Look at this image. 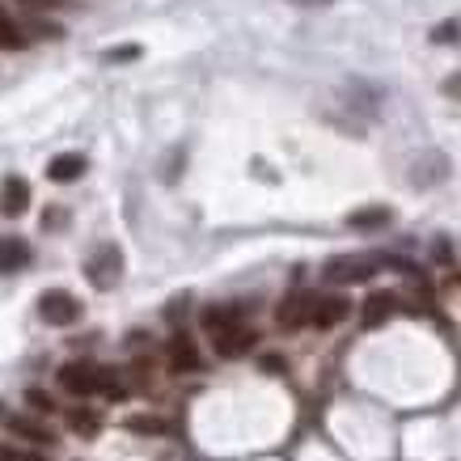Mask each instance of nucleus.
Listing matches in <instances>:
<instances>
[{"instance_id":"nucleus-1","label":"nucleus","mask_w":461,"mask_h":461,"mask_svg":"<svg viewBox=\"0 0 461 461\" xmlns=\"http://www.w3.org/2000/svg\"><path fill=\"white\" fill-rule=\"evenodd\" d=\"M377 275V258H368V254H334L327 258V267H322V280L334 284V288H343V284H368Z\"/></svg>"},{"instance_id":"nucleus-2","label":"nucleus","mask_w":461,"mask_h":461,"mask_svg":"<svg viewBox=\"0 0 461 461\" xmlns=\"http://www.w3.org/2000/svg\"><path fill=\"white\" fill-rule=\"evenodd\" d=\"M85 275H89V284L102 292H111L123 280V250H119L115 242H102L89 258H85Z\"/></svg>"},{"instance_id":"nucleus-3","label":"nucleus","mask_w":461,"mask_h":461,"mask_svg":"<svg viewBox=\"0 0 461 461\" xmlns=\"http://www.w3.org/2000/svg\"><path fill=\"white\" fill-rule=\"evenodd\" d=\"M39 318L47 322V327H73L81 318V301L73 296V292L64 288H51L39 296Z\"/></svg>"},{"instance_id":"nucleus-4","label":"nucleus","mask_w":461,"mask_h":461,"mask_svg":"<svg viewBox=\"0 0 461 461\" xmlns=\"http://www.w3.org/2000/svg\"><path fill=\"white\" fill-rule=\"evenodd\" d=\"M97 381H102V368L94 360H68L59 368V385L68 394H97Z\"/></svg>"},{"instance_id":"nucleus-5","label":"nucleus","mask_w":461,"mask_h":461,"mask_svg":"<svg viewBox=\"0 0 461 461\" xmlns=\"http://www.w3.org/2000/svg\"><path fill=\"white\" fill-rule=\"evenodd\" d=\"M444 178H449V157L436 153V149H427L423 157L411 161V187H441Z\"/></svg>"},{"instance_id":"nucleus-6","label":"nucleus","mask_w":461,"mask_h":461,"mask_svg":"<svg viewBox=\"0 0 461 461\" xmlns=\"http://www.w3.org/2000/svg\"><path fill=\"white\" fill-rule=\"evenodd\" d=\"M347 313H351V301H347V296H313V309H309V327L330 330V327H339Z\"/></svg>"},{"instance_id":"nucleus-7","label":"nucleus","mask_w":461,"mask_h":461,"mask_svg":"<svg viewBox=\"0 0 461 461\" xmlns=\"http://www.w3.org/2000/svg\"><path fill=\"white\" fill-rule=\"evenodd\" d=\"M254 343H258V334H254L250 327H233V330H220V334H211V347H216V356H225V360H237V356H246Z\"/></svg>"},{"instance_id":"nucleus-8","label":"nucleus","mask_w":461,"mask_h":461,"mask_svg":"<svg viewBox=\"0 0 461 461\" xmlns=\"http://www.w3.org/2000/svg\"><path fill=\"white\" fill-rule=\"evenodd\" d=\"M26 208H30V182L18 178V173H9L0 182V216H21Z\"/></svg>"},{"instance_id":"nucleus-9","label":"nucleus","mask_w":461,"mask_h":461,"mask_svg":"<svg viewBox=\"0 0 461 461\" xmlns=\"http://www.w3.org/2000/svg\"><path fill=\"white\" fill-rule=\"evenodd\" d=\"M309 309H313V292H292V296H284L275 322H280L284 330H301L309 322Z\"/></svg>"},{"instance_id":"nucleus-10","label":"nucleus","mask_w":461,"mask_h":461,"mask_svg":"<svg viewBox=\"0 0 461 461\" xmlns=\"http://www.w3.org/2000/svg\"><path fill=\"white\" fill-rule=\"evenodd\" d=\"M85 170H89V161L81 153H59L47 161V178H51V182H77Z\"/></svg>"},{"instance_id":"nucleus-11","label":"nucleus","mask_w":461,"mask_h":461,"mask_svg":"<svg viewBox=\"0 0 461 461\" xmlns=\"http://www.w3.org/2000/svg\"><path fill=\"white\" fill-rule=\"evenodd\" d=\"M199 365H204V360H199V347H195L187 334H173L170 339V368L173 373H195Z\"/></svg>"},{"instance_id":"nucleus-12","label":"nucleus","mask_w":461,"mask_h":461,"mask_svg":"<svg viewBox=\"0 0 461 461\" xmlns=\"http://www.w3.org/2000/svg\"><path fill=\"white\" fill-rule=\"evenodd\" d=\"M242 313H246L242 305H208L204 309V330L208 334H220V330L242 327Z\"/></svg>"},{"instance_id":"nucleus-13","label":"nucleus","mask_w":461,"mask_h":461,"mask_svg":"<svg viewBox=\"0 0 461 461\" xmlns=\"http://www.w3.org/2000/svg\"><path fill=\"white\" fill-rule=\"evenodd\" d=\"M30 263V246L21 237H0V275H13Z\"/></svg>"},{"instance_id":"nucleus-14","label":"nucleus","mask_w":461,"mask_h":461,"mask_svg":"<svg viewBox=\"0 0 461 461\" xmlns=\"http://www.w3.org/2000/svg\"><path fill=\"white\" fill-rule=\"evenodd\" d=\"M9 432L21 436V441H35V444H56V432H51L47 423L30 419V415H13V419H9Z\"/></svg>"},{"instance_id":"nucleus-15","label":"nucleus","mask_w":461,"mask_h":461,"mask_svg":"<svg viewBox=\"0 0 461 461\" xmlns=\"http://www.w3.org/2000/svg\"><path fill=\"white\" fill-rule=\"evenodd\" d=\"M389 220H394V211H389V208H360V211H351V216H347V229L373 233V229H385Z\"/></svg>"},{"instance_id":"nucleus-16","label":"nucleus","mask_w":461,"mask_h":461,"mask_svg":"<svg viewBox=\"0 0 461 461\" xmlns=\"http://www.w3.org/2000/svg\"><path fill=\"white\" fill-rule=\"evenodd\" d=\"M394 309H398V296H389V292H373V296L365 301V327H381Z\"/></svg>"},{"instance_id":"nucleus-17","label":"nucleus","mask_w":461,"mask_h":461,"mask_svg":"<svg viewBox=\"0 0 461 461\" xmlns=\"http://www.w3.org/2000/svg\"><path fill=\"white\" fill-rule=\"evenodd\" d=\"M21 47H26V35H21V26L0 4V51H21Z\"/></svg>"},{"instance_id":"nucleus-18","label":"nucleus","mask_w":461,"mask_h":461,"mask_svg":"<svg viewBox=\"0 0 461 461\" xmlns=\"http://www.w3.org/2000/svg\"><path fill=\"white\" fill-rule=\"evenodd\" d=\"M68 427H73L77 436H97V415L85 411V406H77V411H68Z\"/></svg>"},{"instance_id":"nucleus-19","label":"nucleus","mask_w":461,"mask_h":461,"mask_svg":"<svg viewBox=\"0 0 461 461\" xmlns=\"http://www.w3.org/2000/svg\"><path fill=\"white\" fill-rule=\"evenodd\" d=\"M432 39L436 42H461V21H441V26L432 30Z\"/></svg>"},{"instance_id":"nucleus-20","label":"nucleus","mask_w":461,"mask_h":461,"mask_svg":"<svg viewBox=\"0 0 461 461\" xmlns=\"http://www.w3.org/2000/svg\"><path fill=\"white\" fill-rule=\"evenodd\" d=\"M26 403L35 406L39 415H51V411H56V403H51V394H42V389H26Z\"/></svg>"},{"instance_id":"nucleus-21","label":"nucleus","mask_w":461,"mask_h":461,"mask_svg":"<svg viewBox=\"0 0 461 461\" xmlns=\"http://www.w3.org/2000/svg\"><path fill=\"white\" fill-rule=\"evenodd\" d=\"M0 461H42V453H30V449H0Z\"/></svg>"},{"instance_id":"nucleus-22","label":"nucleus","mask_w":461,"mask_h":461,"mask_svg":"<svg viewBox=\"0 0 461 461\" xmlns=\"http://www.w3.org/2000/svg\"><path fill=\"white\" fill-rule=\"evenodd\" d=\"M127 427H132V432H165V423L161 419H140V415H135Z\"/></svg>"},{"instance_id":"nucleus-23","label":"nucleus","mask_w":461,"mask_h":461,"mask_svg":"<svg viewBox=\"0 0 461 461\" xmlns=\"http://www.w3.org/2000/svg\"><path fill=\"white\" fill-rule=\"evenodd\" d=\"M140 47H119V51H106V59H135Z\"/></svg>"},{"instance_id":"nucleus-24","label":"nucleus","mask_w":461,"mask_h":461,"mask_svg":"<svg viewBox=\"0 0 461 461\" xmlns=\"http://www.w3.org/2000/svg\"><path fill=\"white\" fill-rule=\"evenodd\" d=\"M441 89H444L449 97H461V73H457V77H449V81H444Z\"/></svg>"},{"instance_id":"nucleus-25","label":"nucleus","mask_w":461,"mask_h":461,"mask_svg":"<svg viewBox=\"0 0 461 461\" xmlns=\"http://www.w3.org/2000/svg\"><path fill=\"white\" fill-rule=\"evenodd\" d=\"M42 225H47V229H59V225H64V211L51 208V211H47V220H42Z\"/></svg>"},{"instance_id":"nucleus-26","label":"nucleus","mask_w":461,"mask_h":461,"mask_svg":"<svg viewBox=\"0 0 461 461\" xmlns=\"http://www.w3.org/2000/svg\"><path fill=\"white\" fill-rule=\"evenodd\" d=\"M21 4H35V9H59V4H68V0H21Z\"/></svg>"},{"instance_id":"nucleus-27","label":"nucleus","mask_w":461,"mask_h":461,"mask_svg":"<svg viewBox=\"0 0 461 461\" xmlns=\"http://www.w3.org/2000/svg\"><path fill=\"white\" fill-rule=\"evenodd\" d=\"M292 4H301V9H327L330 0H292Z\"/></svg>"}]
</instances>
